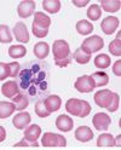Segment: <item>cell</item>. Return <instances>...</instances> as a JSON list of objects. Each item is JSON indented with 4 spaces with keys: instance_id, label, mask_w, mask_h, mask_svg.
<instances>
[{
    "instance_id": "1",
    "label": "cell",
    "mask_w": 121,
    "mask_h": 150,
    "mask_svg": "<svg viewBox=\"0 0 121 150\" xmlns=\"http://www.w3.org/2000/svg\"><path fill=\"white\" fill-rule=\"evenodd\" d=\"M52 53L56 65L64 68L70 64L73 56L70 54V46L66 40H56L52 45Z\"/></svg>"
},
{
    "instance_id": "2",
    "label": "cell",
    "mask_w": 121,
    "mask_h": 150,
    "mask_svg": "<svg viewBox=\"0 0 121 150\" xmlns=\"http://www.w3.org/2000/svg\"><path fill=\"white\" fill-rule=\"evenodd\" d=\"M66 110L70 115L78 117H86L91 112V105L87 100L70 98L66 103Z\"/></svg>"
},
{
    "instance_id": "3",
    "label": "cell",
    "mask_w": 121,
    "mask_h": 150,
    "mask_svg": "<svg viewBox=\"0 0 121 150\" xmlns=\"http://www.w3.org/2000/svg\"><path fill=\"white\" fill-rule=\"evenodd\" d=\"M103 47H104V40L99 35H92V36L86 38L80 46V49L90 56L95 52L100 51Z\"/></svg>"
},
{
    "instance_id": "4",
    "label": "cell",
    "mask_w": 121,
    "mask_h": 150,
    "mask_svg": "<svg viewBox=\"0 0 121 150\" xmlns=\"http://www.w3.org/2000/svg\"><path fill=\"white\" fill-rule=\"evenodd\" d=\"M41 145L46 146H66L67 139L62 134H56L52 132H46L41 137Z\"/></svg>"
},
{
    "instance_id": "5",
    "label": "cell",
    "mask_w": 121,
    "mask_h": 150,
    "mask_svg": "<svg viewBox=\"0 0 121 150\" xmlns=\"http://www.w3.org/2000/svg\"><path fill=\"white\" fill-rule=\"evenodd\" d=\"M75 88L80 92V93H90L92 92L96 86H95V82L92 80L91 75H82V76H79L74 83Z\"/></svg>"
},
{
    "instance_id": "6",
    "label": "cell",
    "mask_w": 121,
    "mask_h": 150,
    "mask_svg": "<svg viewBox=\"0 0 121 150\" xmlns=\"http://www.w3.org/2000/svg\"><path fill=\"white\" fill-rule=\"evenodd\" d=\"M113 93L108 88H104V90H99L95 93L93 96V99H95V103L99 107V108H108L110 102H111V98H113Z\"/></svg>"
},
{
    "instance_id": "7",
    "label": "cell",
    "mask_w": 121,
    "mask_h": 150,
    "mask_svg": "<svg viewBox=\"0 0 121 150\" xmlns=\"http://www.w3.org/2000/svg\"><path fill=\"white\" fill-rule=\"evenodd\" d=\"M119 25H120V21H119L117 17H115V16H108V17L104 18L103 21H102L100 29H102V32H103L105 35H111V34H114L117 30Z\"/></svg>"
},
{
    "instance_id": "8",
    "label": "cell",
    "mask_w": 121,
    "mask_h": 150,
    "mask_svg": "<svg viewBox=\"0 0 121 150\" xmlns=\"http://www.w3.org/2000/svg\"><path fill=\"white\" fill-rule=\"evenodd\" d=\"M92 124L97 131H107L111 124V119L105 112H97L92 119Z\"/></svg>"
},
{
    "instance_id": "9",
    "label": "cell",
    "mask_w": 121,
    "mask_h": 150,
    "mask_svg": "<svg viewBox=\"0 0 121 150\" xmlns=\"http://www.w3.org/2000/svg\"><path fill=\"white\" fill-rule=\"evenodd\" d=\"M36 4L33 0H23L17 7V13L21 18H28L35 12Z\"/></svg>"
},
{
    "instance_id": "10",
    "label": "cell",
    "mask_w": 121,
    "mask_h": 150,
    "mask_svg": "<svg viewBox=\"0 0 121 150\" xmlns=\"http://www.w3.org/2000/svg\"><path fill=\"white\" fill-rule=\"evenodd\" d=\"M13 35H15V39L17 41H20L22 44H27L29 41V32H28V28L23 22H17L13 27Z\"/></svg>"
},
{
    "instance_id": "11",
    "label": "cell",
    "mask_w": 121,
    "mask_h": 150,
    "mask_svg": "<svg viewBox=\"0 0 121 150\" xmlns=\"http://www.w3.org/2000/svg\"><path fill=\"white\" fill-rule=\"evenodd\" d=\"M30 121H32V116H30L29 112L21 111V112H18L17 115L13 116L12 124L17 129H25L28 127V125L30 124Z\"/></svg>"
},
{
    "instance_id": "12",
    "label": "cell",
    "mask_w": 121,
    "mask_h": 150,
    "mask_svg": "<svg viewBox=\"0 0 121 150\" xmlns=\"http://www.w3.org/2000/svg\"><path fill=\"white\" fill-rule=\"evenodd\" d=\"M41 136V127L39 125H30L24 129V139L29 143H38V139Z\"/></svg>"
},
{
    "instance_id": "13",
    "label": "cell",
    "mask_w": 121,
    "mask_h": 150,
    "mask_svg": "<svg viewBox=\"0 0 121 150\" xmlns=\"http://www.w3.org/2000/svg\"><path fill=\"white\" fill-rule=\"evenodd\" d=\"M75 139L81 143H87L93 139V131L88 126H79L75 129Z\"/></svg>"
},
{
    "instance_id": "14",
    "label": "cell",
    "mask_w": 121,
    "mask_h": 150,
    "mask_svg": "<svg viewBox=\"0 0 121 150\" xmlns=\"http://www.w3.org/2000/svg\"><path fill=\"white\" fill-rule=\"evenodd\" d=\"M32 25H35L38 28H41V29H45V30H49V28L51 25V18L41 11L34 12V21H33Z\"/></svg>"
},
{
    "instance_id": "15",
    "label": "cell",
    "mask_w": 121,
    "mask_h": 150,
    "mask_svg": "<svg viewBox=\"0 0 121 150\" xmlns=\"http://www.w3.org/2000/svg\"><path fill=\"white\" fill-rule=\"evenodd\" d=\"M56 127H57L59 131H62V132H69V131H71L74 127V121L70 116H68L66 114H62L56 119Z\"/></svg>"
},
{
    "instance_id": "16",
    "label": "cell",
    "mask_w": 121,
    "mask_h": 150,
    "mask_svg": "<svg viewBox=\"0 0 121 150\" xmlns=\"http://www.w3.org/2000/svg\"><path fill=\"white\" fill-rule=\"evenodd\" d=\"M42 102H44V105H45L46 110H47L50 114H51V112L57 111L61 108V105H62V99L57 95H51V96H49L47 98H46L45 100H42Z\"/></svg>"
},
{
    "instance_id": "17",
    "label": "cell",
    "mask_w": 121,
    "mask_h": 150,
    "mask_svg": "<svg viewBox=\"0 0 121 150\" xmlns=\"http://www.w3.org/2000/svg\"><path fill=\"white\" fill-rule=\"evenodd\" d=\"M1 93L4 97H7V98H12L15 97L17 93H20V88H18V83L13 80L11 81H6L3 83L1 86Z\"/></svg>"
},
{
    "instance_id": "18",
    "label": "cell",
    "mask_w": 121,
    "mask_h": 150,
    "mask_svg": "<svg viewBox=\"0 0 121 150\" xmlns=\"http://www.w3.org/2000/svg\"><path fill=\"white\" fill-rule=\"evenodd\" d=\"M33 53L36 58H39V59H44L46 58L49 56L50 53V46L47 42H45V41H39V42H36L34 45V47H33Z\"/></svg>"
},
{
    "instance_id": "19",
    "label": "cell",
    "mask_w": 121,
    "mask_h": 150,
    "mask_svg": "<svg viewBox=\"0 0 121 150\" xmlns=\"http://www.w3.org/2000/svg\"><path fill=\"white\" fill-rule=\"evenodd\" d=\"M99 6H100L102 10L110 12V13H114V12H117L120 10L121 3H120V0H100Z\"/></svg>"
},
{
    "instance_id": "20",
    "label": "cell",
    "mask_w": 121,
    "mask_h": 150,
    "mask_svg": "<svg viewBox=\"0 0 121 150\" xmlns=\"http://www.w3.org/2000/svg\"><path fill=\"white\" fill-rule=\"evenodd\" d=\"M16 108L15 104L11 102L0 100V119H7L15 112Z\"/></svg>"
},
{
    "instance_id": "21",
    "label": "cell",
    "mask_w": 121,
    "mask_h": 150,
    "mask_svg": "<svg viewBox=\"0 0 121 150\" xmlns=\"http://www.w3.org/2000/svg\"><path fill=\"white\" fill-rule=\"evenodd\" d=\"M92 80L95 82V86L96 87H103L107 86L108 82H109V75L105 71H96L91 75Z\"/></svg>"
},
{
    "instance_id": "22",
    "label": "cell",
    "mask_w": 121,
    "mask_h": 150,
    "mask_svg": "<svg viewBox=\"0 0 121 150\" xmlns=\"http://www.w3.org/2000/svg\"><path fill=\"white\" fill-rule=\"evenodd\" d=\"M11 100H12L11 103H13V104H15L16 110H20V111H23L28 107V104H29V100H28V98L24 95H22V93H17L15 97L11 98Z\"/></svg>"
},
{
    "instance_id": "23",
    "label": "cell",
    "mask_w": 121,
    "mask_h": 150,
    "mask_svg": "<svg viewBox=\"0 0 121 150\" xmlns=\"http://www.w3.org/2000/svg\"><path fill=\"white\" fill-rule=\"evenodd\" d=\"M76 32L80 35H88L93 32V24L87 20H81L76 23Z\"/></svg>"
},
{
    "instance_id": "24",
    "label": "cell",
    "mask_w": 121,
    "mask_h": 150,
    "mask_svg": "<svg viewBox=\"0 0 121 150\" xmlns=\"http://www.w3.org/2000/svg\"><path fill=\"white\" fill-rule=\"evenodd\" d=\"M42 8L49 13H57L61 10V1L59 0H44Z\"/></svg>"
},
{
    "instance_id": "25",
    "label": "cell",
    "mask_w": 121,
    "mask_h": 150,
    "mask_svg": "<svg viewBox=\"0 0 121 150\" xmlns=\"http://www.w3.org/2000/svg\"><path fill=\"white\" fill-rule=\"evenodd\" d=\"M97 146H115V138L110 133H102L97 138Z\"/></svg>"
},
{
    "instance_id": "26",
    "label": "cell",
    "mask_w": 121,
    "mask_h": 150,
    "mask_svg": "<svg viewBox=\"0 0 121 150\" xmlns=\"http://www.w3.org/2000/svg\"><path fill=\"white\" fill-rule=\"evenodd\" d=\"M27 54V49L24 47L23 45H12L10 46V49H8V56H10L11 58H22Z\"/></svg>"
},
{
    "instance_id": "27",
    "label": "cell",
    "mask_w": 121,
    "mask_h": 150,
    "mask_svg": "<svg viewBox=\"0 0 121 150\" xmlns=\"http://www.w3.org/2000/svg\"><path fill=\"white\" fill-rule=\"evenodd\" d=\"M110 64H111V59L105 53H99L95 57V65L99 69H107Z\"/></svg>"
},
{
    "instance_id": "28",
    "label": "cell",
    "mask_w": 121,
    "mask_h": 150,
    "mask_svg": "<svg viewBox=\"0 0 121 150\" xmlns=\"http://www.w3.org/2000/svg\"><path fill=\"white\" fill-rule=\"evenodd\" d=\"M102 16V8L98 4H92L87 8V18L91 21H98Z\"/></svg>"
},
{
    "instance_id": "29",
    "label": "cell",
    "mask_w": 121,
    "mask_h": 150,
    "mask_svg": "<svg viewBox=\"0 0 121 150\" xmlns=\"http://www.w3.org/2000/svg\"><path fill=\"white\" fill-rule=\"evenodd\" d=\"M13 40L12 34L10 32V28L5 24H0V42L1 44H8Z\"/></svg>"
},
{
    "instance_id": "30",
    "label": "cell",
    "mask_w": 121,
    "mask_h": 150,
    "mask_svg": "<svg viewBox=\"0 0 121 150\" xmlns=\"http://www.w3.org/2000/svg\"><path fill=\"white\" fill-rule=\"evenodd\" d=\"M73 58L75 59V62L79 63V64H87V63L91 61V56L87 54V53H85V52H83V51L79 47V49L75 50V52H74Z\"/></svg>"
},
{
    "instance_id": "31",
    "label": "cell",
    "mask_w": 121,
    "mask_h": 150,
    "mask_svg": "<svg viewBox=\"0 0 121 150\" xmlns=\"http://www.w3.org/2000/svg\"><path fill=\"white\" fill-rule=\"evenodd\" d=\"M35 114L38 115L39 117H47L50 116V112L46 110L45 105H44V102L42 100H39V102H36V104H35Z\"/></svg>"
},
{
    "instance_id": "32",
    "label": "cell",
    "mask_w": 121,
    "mask_h": 150,
    "mask_svg": "<svg viewBox=\"0 0 121 150\" xmlns=\"http://www.w3.org/2000/svg\"><path fill=\"white\" fill-rule=\"evenodd\" d=\"M109 52L113 56L120 57L121 56V41H117V40L111 41L109 44Z\"/></svg>"
},
{
    "instance_id": "33",
    "label": "cell",
    "mask_w": 121,
    "mask_h": 150,
    "mask_svg": "<svg viewBox=\"0 0 121 150\" xmlns=\"http://www.w3.org/2000/svg\"><path fill=\"white\" fill-rule=\"evenodd\" d=\"M7 68H8V76L16 78L18 75V73H20L21 65L18 62H11V63H7Z\"/></svg>"
},
{
    "instance_id": "34",
    "label": "cell",
    "mask_w": 121,
    "mask_h": 150,
    "mask_svg": "<svg viewBox=\"0 0 121 150\" xmlns=\"http://www.w3.org/2000/svg\"><path fill=\"white\" fill-rule=\"evenodd\" d=\"M119 104H120V96L117 93H113V98H111V102H110L109 107L107 108V110L109 112H114L119 109Z\"/></svg>"
},
{
    "instance_id": "35",
    "label": "cell",
    "mask_w": 121,
    "mask_h": 150,
    "mask_svg": "<svg viewBox=\"0 0 121 150\" xmlns=\"http://www.w3.org/2000/svg\"><path fill=\"white\" fill-rule=\"evenodd\" d=\"M32 32H33V34L36 38H40V39H42V38H45L46 35L49 34V30L41 29V28H38V27H35V25H32Z\"/></svg>"
},
{
    "instance_id": "36",
    "label": "cell",
    "mask_w": 121,
    "mask_h": 150,
    "mask_svg": "<svg viewBox=\"0 0 121 150\" xmlns=\"http://www.w3.org/2000/svg\"><path fill=\"white\" fill-rule=\"evenodd\" d=\"M8 78V68H7V63L0 62V81L5 80Z\"/></svg>"
},
{
    "instance_id": "37",
    "label": "cell",
    "mask_w": 121,
    "mask_h": 150,
    "mask_svg": "<svg viewBox=\"0 0 121 150\" xmlns=\"http://www.w3.org/2000/svg\"><path fill=\"white\" fill-rule=\"evenodd\" d=\"M113 73L116 76H121V61L117 59L113 65Z\"/></svg>"
},
{
    "instance_id": "38",
    "label": "cell",
    "mask_w": 121,
    "mask_h": 150,
    "mask_svg": "<svg viewBox=\"0 0 121 150\" xmlns=\"http://www.w3.org/2000/svg\"><path fill=\"white\" fill-rule=\"evenodd\" d=\"M15 146H39V143H29V142H27V140L23 138L22 140H20L18 143L15 144Z\"/></svg>"
},
{
    "instance_id": "39",
    "label": "cell",
    "mask_w": 121,
    "mask_h": 150,
    "mask_svg": "<svg viewBox=\"0 0 121 150\" xmlns=\"http://www.w3.org/2000/svg\"><path fill=\"white\" fill-rule=\"evenodd\" d=\"M73 5H75L76 7H85L88 3H90V0H73Z\"/></svg>"
},
{
    "instance_id": "40",
    "label": "cell",
    "mask_w": 121,
    "mask_h": 150,
    "mask_svg": "<svg viewBox=\"0 0 121 150\" xmlns=\"http://www.w3.org/2000/svg\"><path fill=\"white\" fill-rule=\"evenodd\" d=\"M5 139H6V131L3 126H0V143L4 142Z\"/></svg>"
},
{
    "instance_id": "41",
    "label": "cell",
    "mask_w": 121,
    "mask_h": 150,
    "mask_svg": "<svg viewBox=\"0 0 121 150\" xmlns=\"http://www.w3.org/2000/svg\"><path fill=\"white\" fill-rule=\"evenodd\" d=\"M120 138H121V137H120V134L115 138V146H120Z\"/></svg>"
},
{
    "instance_id": "42",
    "label": "cell",
    "mask_w": 121,
    "mask_h": 150,
    "mask_svg": "<svg viewBox=\"0 0 121 150\" xmlns=\"http://www.w3.org/2000/svg\"><path fill=\"white\" fill-rule=\"evenodd\" d=\"M115 40L121 41V34H120V33H117V35H116V39H115Z\"/></svg>"
}]
</instances>
